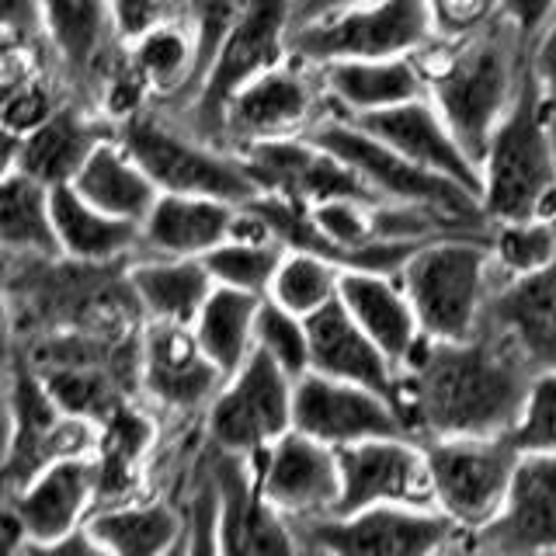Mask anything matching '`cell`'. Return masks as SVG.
Returning <instances> with one entry per match:
<instances>
[{"label": "cell", "instance_id": "obj_31", "mask_svg": "<svg viewBox=\"0 0 556 556\" xmlns=\"http://www.w3.org/2000/svg\"><path fill=\"white\" fill-rule=\"evenodd\" d=\"M70 185H74L80 199L98 205L101 213L129 223H143L150 205L161 195L150 181V174L136 164V156L118 143V136L101 139Z\"/></svg>", "mask_w": 556, "mask_h": 556}, {"label": "cell", "instance_id": "obj_34", "mask_svg": "<svg viewBox=\"0 0 556 556\" xmlns=\"http://www.w3.org/2000/svg\"><path fill=\"white\" fill-rule=\"evenodd\" d=\"M126 56L153 91V104H174L195 77V35L188 22H170L126 42Z\"/></svg>", "mask_w": 556, "mask_h": 556}, {"label": "cell", "instance_id": "obj_2", "mask_svg": "<svg viewBox=\"0 0 556 556\" xmlns=\"http://www.w3.org/2000/svg\"><path fill=\"white\" fill-rule=\"evenodd\" d=\"M529 52L532 46L504 17L466 39L434 35L414 52L425 70L431 104L442 112L477 167L486 139L521 91V80L529 74Z\"/></svg>", "mask_w": 556, "mask_h": 556}, {"label": "cell", "instance_id": "obj_46", "mask_svg": "<svg viewBox=\"0 0 556 556\" xmlns=\"http://www.w3.org/2000/svg\"><path fill=\"white\" fill-rule=\"evenodd\" d=\"M22 143H25V136L0 118V178H8V174L22 164Z\"/></svg>", "mask_w": 556, "mask_h": 556}, {"label": "cell", "instance_id": "obj_3", "mask_svg": "<svg viewBox=\"0 0 556 556\" xmlns=\"http://www.w3.org/2000/svg\"><path fill=\"white\" fill-rule=\"evenodd\" d=\"M480 208L486 223L556 219V122L549 118L532 70L486 139L480 156Z\"/></svg>", "mask_w": 556, "mask_h": 556}, {"label": "cell", "instance_id": "obj_26", "mask_svg": "<svg viewBox=\"0 0 556 556\" xmlns=\"http://www.w3.org/2000/svg\"><path fill=\"white\" fill-rule=\"evenodd\" d=\"M341 303L358 320V327L369 334L390 362L404 365L417 341L425 338L417 313L407 300L400 278L390 271H369V268H344L341 278Z\"/></svg>", "mask_w": 556, "mask_h": 556}, {"label": "cell", "instance_id": "obj_14", "mask_svg": "<svg viewBox=\"0 0 556 556\" xmlns=\"http://www.w3.org/2000/svg\"><path fill=\"white\" fill-rule=\"evenodd\" d=\"M341 497L334 515H352L372 504H414L434 508L425 448L410 434L369 439L338 448Z\"/></svg>", "mask_w": 556, "mask_h": 556}, {"label": "cell", "instance_id": "obj_20", "mask_svg": "<svg viewBox=\"0 0 556 556\" xmlns=\"http://www.w3.org/2000/svg\"><path fill=\"white\" fill-rule=\"evenodd\" d=\"M355 122L369 129L372 136H379L387 147H393L400 156H407L410 164L425 167L431 174H442V178L469 188L480 199V167L473 156L459 147L456 132L448 129V122L434 109L428 94L404 101L387 112L355 118Z\"/></svg>", "mask_w": 556, "mask_h": 556}, {"label": "cell", "instance_id": "obj_32", "mask_svg": "<svg viewBox=\"0 0 556 556\" xmlns=\"http://www.w3.org/2000/svg\"><path fill=\"white\" fill-rule=\"evenodd\" d=\"M265 295L216 286L191 320V334L223 376L237 372L254 352V324Z\"/></svg>", "mask_w": 556, "mask_h": 556}, {"label": "cell", "instance_id": "obj_6", "mask_svg": "<svg viewBox=\"0 0 556 556\" xmlns=\"http://www.w3.org/2000/svg\"><path fill=\"white\" fill-rule=\"evenodd\" d=\"M421 448L428 463L431 501L448 521L473 535L497 518L521 459L511 431L425 439Z\"/></svg>", "mask_w": 556, "mask_h": 556}, {"label": "cell", "instance_id": "obj_44", "mask_svg": "<svg viewBox=\"0 0 556 556\" xmlns=\"http://www.w3.org/2000/svg\"><path fill=\"white\" fill-rule=\"evenodd\" d=\"M556 11V0H501V17L526 39L529 46L539 39V31L546 28V22Z\"/></svg>", "mask_w": 556, "mask_h": 556}, {"label": "cell", "instance_id": "obj_47", "mask_svg": "<svg viewBox=\"0 0 556 556\" xmlns=\"http://www.w3.org/2000/svg\"><path fill=\"white\" fill-rule=\"evenodd\" d=\"M11 358V309H8V282H4V265H0V369Z\"/></svg>", "mask_w": 556, "mask_h": 556}, {"label": "cell", "instance_id": "obj_11", "mask_svg": "<svg viewBox=\"0 0 556 556\" xmlns=\"http://www.w3.org/2000/svg\"><path fill=\"white\" fill-rule=\"evenodd\" d=\"M327 112L334 109L324 91L320 70L289 56L286 63L248 80L226 101L219 115V147L240 153L268 139L303 136Z\"/></svg>", "mask_w": 556, "mask_h": 556}, {"label": "cell", "instance_id": "obj_41", "mask_svg": "<svg viewBox=\"0 0 556 556\" xmlns=\"http://www.w3.org/2000/svg\"><path fill=\"white\" fill-rule=\"evenodd\" d=\"M118 42H132L161 25L185 22V0H109Z\"/></svg>", "mask_w": 556, "mask_h": 556}, {"label": "cell", "instance_id": "obj_40", "mask_svg": "<svg viewBox=\"0 0 556 556\" xmlns=\"http://www.w3.org/2000/svg\"><path fill=\"white\" fill-rule=\"evenodd\" d=\"M434 35L466 39L501 17V0H425Z\"/></svg>", "mask_w": 556, "mask_h": 556}, {"label": "cell", "instance_id": "obj_43", "mask_svg": "<svg viewBox=\"0 0 556 556\" xmlns=\"http://www.w3.org/2000/svg\"><path fill=\"white\" fill-rule=\"evenodd\" d=\"M529 70H532V77L539 84V94H543L549 118L556 122V11L546 22V28L539 31V39L532 42Z\"/></svg>", "mask_w": 556, "mask_h": 556}, {"label": "cell", "instance_id": "obj_35", "mask_svg": "<svg viewBox=\"0 0 556 556\" xmlns=\"http://www.w3.org/2000/svg\"><path fill=\"white\" fill-rule=\"evenodd\" d=\"M344 268L313 251H286L268 286V300L286 306L300 317H313L341 295Z\"/></svg>", "mask_w": 556, "mask_h": 556}, {"label": "cell", "instance_id": "obj_22", "mask_svg": "<svg viewBox=\"0 0 556 556\" xmlns=\"http://www.w3.org/2000/svg\"><path fill=\"white\" fill-rule=\"evenodd\" d=\"M306 334H309V372L355 382V387L376 390L396 404L400 369L358 327V320L341 303V295L334 303H327L324 309L313 313V317H306Z\"/></svg>", "mask_w": 556, "mask_h": 556}, {"label": "cell", "instance_id": "obj_17", "mask_svg": "<svg viewBox=\"0 0 556 556\" xmlns=\"http://www.w3.org/2000/svg\"><path fill=\"white\" fill-rule=\"evenodd\" d=\"M101 459L91 452H74L46 463L14 491L11 508L28 535L25 549H49L63 535L77 532L98 508Z\"/></svg>", "mask_w": 556, "mask_h": 556}, {"label": "cell", "instance_id": "obj_18", "mask_svg": "<svg viewBox=\"0 0 556 556\" xmlns=\"http://www.w3.org/2000/svg\"><path fill=\"white\" fill-rule=\"evenodd\" d=\"M226 376L199 348L191 327L147 320L139 334V387L170 414H205Z\"/></svg>", "mask_w": 556, "mask_h": 556}, {"label": "cell", "instance_id": "obj_48", "mask_svg": "<svg viewBox=\"0 0 556 556\" xmlns=\"http://www.w3.org/2000/svg\"><path fill=\"white\" fill-rule=\"evenodd\" d=\"M11 414V407H8V390H4V376H0V421Z\"/></svg>", "mask_w": 556, "mask_h": 556}, {"label": "cell", "instance_id": "obj_4", "mask_svg": "<svg viewBox=\"0 0 556 556\" xmlns=\"http://www.w3.org/2000/svg\"><path fill=\"white\" fill-rule=\"evenodd\" d=\"M486 237L491 233L434 237L400 265L396 278L425 338L463 341L480 330L486 303L501 286Z\"/></svg>", "mask_w": 556, "mask_h": 556}, {"label": "cell", "instance_id": "obj_16", "mask_svg": "<svg viewBox=\"0 0 556 556\" xmlns=\"http://www.w3.org/2000/svg\"><path fill=\"white\" fill-rule=\"evenodd\" d=\"M254 477L265 501L289 521L334 515L341 497L338 448L289 428L254 456Z\"/></svg>", "mask_w": 556, "mask_h": 556}, {"label": "cell", "instance_id": "obj_42", "mask_svg": "<svg viewBox=\"0 0 556 556\" xmlns=\"http://www.w3.org/2000/svg\"><path fill=\"white\" fill-rule=\"evenodd\" d=\"M46 42L42 0H0V49H31Z\"/></svg>", "mask_w": 556, "mask_h": 556}, {"label": "cell", "instance_id": "obj_19", "mask_svg": "<svg viewBox=\"0 0 556 556\" xmlns=\"http://www.w3.org/2000/svg\"><path fill=\"white\" fill-rule=\"evenodd\" d=\"M463 546L480 553L556 549V452H521L504 508Z\"/></svg>", "mask_w": 556, "mask_h": 556}, {"label": "cell", "instance_id": "obj_39", "mask_svg": "<svg viewBox=\"0 0 556 556\" xmlns=\"http://www.w3.org/2000/svg\"><path fill=\"white\" fill-rule=\"evenodd\" d=\"M511 439L521 452H556V369L532 376Z\"/></svg>", "mask_w": 556, "mask_h": 556}, {"label": "cell", "instance_id": "obj_23", "mask_svg": "<svg viewBox=\"0 0 556 556\" xmlns=\"http://www.w3.org/2000/svg\"><path fill=\"white\" fill-rule=\"evenodd\" d=\"M46 46L63 66V77L94 98L101 74L122 49L109 0H42Z\"/></svg>", "mask_w": 556, "mask_h": 556}, {"label": "cell", "instance_id": "obj_15", "mask_svg": "<svg viewBox=\"0 0 556 556\" xmlns=\"http://www.w3.org/2000/svg\"><path fill=\"white\" fill-rule=\"evenodd\" d=\"M243 164H248L251 178L261 195H278L300 205H317L324 199H365L376 202V195L358 174L338 161L334 153L324 150L320 143L303 136L268 139V143H254L240 150Z\"/></svg>", "mask_w": 556, "mask_h": 556}, {"label": "cell", "instance_id": "obj_1", "mask_svg": "<svg viewBox=\"0 0 556 556\" xmlns=\"http://www.w3.org/2000/svg\"><path fill=\"white\" fill-rule=\"evenodd\" d=\"M532 376L529 362L491 327L463 341L421 338L400 365L396 404L417 442L504 434L518 421Z\"/></svg>", "mask_w": 556, "mask_h": 556}, {"label": "cell", "instance_id": "obj_21", "mask_svg": "<svg viewBox=\"0 0 556 556\" xmlns=\"http://www.w3.org/2000/svg\"><path fill=\"white\" fill-rule=\"evenodd\" d=\"M480 327L508 341L532 372L556 369V257L539 271L501 278Z\"/></svg>", "mask_w": 556, "mask_h": 556}, {"label": "cell", "instance_id": "obj_5", "mask_svg": "<svg viewBox=\"0 0 556 556\" xmlns=\"http://www.w3.org/2000/svg\"><path fill=\"white\" fill-rule=\"evenodd\" d=\"M115 136L136 156V164L150 174L156 191L208 195L233 205L261 195L240 153L188 129L181 118L164 112L161 104H150L132 118L118 122Z\"/></svg>", "mask_w": 556, "mask_h": 556}, {"label": "cell", "instance_id": "obj_25", "mask_svg": "<svg viewBox=\"0 0 556 556\" xmlns=\"http://www.w3.org/2000/svg\"><path fill=\"white\" fill-rule=\"evenodd\" d=\"M317 70L330 98V109L344 118H365L428 94L425 70L414 56L341 60Z\"/></svg>", "mask_w": 556, "mask_h": 556}, {"label": "cell", "instance_id": "obj_29", "mask_svg": "<svg viewBox=\"0 0 556 556\" xmlns=\"http://www.w3.org/2000/svg\"><path fill=\"white\" fill-rule=\"evenodd\" d=\"M129 286L136 292L139 313L147 320L185 324V327H191L202 303L208 300V292L216 289L202 257H156V254L132 257Z\"/></svg>", "mask_w": 556, "mask_h": 556}, {"label": "cell", "instance_id": "obj_7", "mask_svg": "<svg viewBox=\"0 0 556 556\" xmlns=\"http://www.w3.org/2000/svg\"><path fill=\"white\" fill-rule=\"evenodd\" d=\"M306 136L352 167L365 181V188L376 195V202L428 205V208H442V213L469 219V223H486L480 199L473 191L442 178V174H431L425 167L410 164L407 156H400L393 147L382 143L379 136L358 126L355 118L327 112L320 122H313V129Z\"/></svg>", "mask_w": 556, "mask_h": 556}, {"label": "cell", "instance_id": "obj_30", "mask_svg": "<svg viewBox=\"0 0 556 556\" xmlns=\"http://www.w3.org/2000/svg\"><path fill=\"white\" fill-rule=\"evenodd\" d=\"M84 529L101 553L156 556L185 549V515L164 501H118L87 515Z\"/></svg>", "mask_w": 556, "mask_h": 556}, {"label": "cell", "instance_id": "obj_9", "mask_svg": "<svg viewBox=\"0 0 556 556\" xmlns=\"http://www.w3.org/2000/svg\"><path fill=\"white\" fill-rule=\"evenodd\" d=\"M300 553L341 556H425L463 546L466 535L439 508L414 504H372L352 515H320L292 521Z\"/></svg>", "mask_w": 556, "mask_h": 556}, {"label": "cell", "instance_id": "obj_8", "mask_svg": "<svg viewBox=\"0 0 556 556\" xmlns=\"http://www.w3.org/2000/svg\"><path fill=\"white\" fill-rule=\"evenodd\" d=\"M292 28V0H251L208 63L199 91L191 94L181 112L170 115L181 118L199 136L219 143V115L226 101L257 74L289 60Z\"/></svg>", "mask_w": 556, "mask_h": 556}, {"label": "cell", "instance_id": "obj_10", "mask_svg": "<svg viewBox=\"0 0 556 556\" xmlns=\"http://www.w3.org/2000/svg\"><path fill=\"white\" fill-rule=\"evenodd\" d=\"M434 39L425 0H365L320 22L292 31L289 56L309 66L341 60H387L414 56Z\"/></svg>", "mask_w": 556, "mask_h": 556}, {"label": "cell", "instance_id": "obj_28", "mask_svg": "<svg viewBox=\"0 0 556 556\" xmlns=\"http://www.w3.org/2000/svg\"><path fill=\"white\" fill-rule=\"evenodd\" d=\"M52 230L60 254L80 265H115L139 254V223L101 213L98 205L77 195L74 185L52 188Z\"/></svg>", "mask_w": 556, "mask_h": 556}, {"label": "cell", "instance_id": "obj_45", "mask_svg": "<svg viewBox=\"0 0 556 556\" xmlns=\"http://www.w3.org/2000/svg\"><path fill=\"white\" fill-rule=\"evenodd\" d=\"M355 4H365V0H292V25L303 28V25H313V22H320V17H330V14L355 8Z\"/></svg>", "mask_w": 556, "mask_h": 556}, {"label": "cell", "instance_id": "obj_13", "mask_svg": "<svg viewBox=\"0 0 556 556\" xmlns=\"http://www.w3.org/2000/svg\"><path fill=\"white\" fill-rule=\"evenodd\" d=\"M292 428L330 448L390 439V434H410L404 414L390 396L320 372H303L295 379Z\"/></svg>", "mask_w": 556, "mask_h": 556}, {"label": "cell", "instance_id": "obj_27", "mask_svg": "<svg viewBox=\"0 0 556 556\" xmlns=\"http://www.w3.org/2000/svg\"><path fill=\"white\" fill-rule=\"evenodd\" d=\"M109 136H115V126L101 112H84L77 104H60L42 126L25 132L17 170H25L28 178L42 181L46 188L70 185L87 156L94 153V147Z\"/></svg>", "mask_w": 556, "mask_h": 556}, {"label": "cell", "instance_id": "obj_12", "mask_svg": "<svg viewBox=\"0 0 556 556\" xmlns=\"http://www.w3.org/2000/svg\"><path fill=\"white\" fill-rule=\"evenodd\" d=\"M292 387L295 379L282 365L254 348L205 407V445L254 459L292 428Z\"/></svg>", "mask_w": 556, "mask_h": 556}, {"label": "cell", "instance_id": "obj_33", "mask_svg": "<svg viewBox=\"0 0 556 556\" xmlns=\"http://www.w3.org/2000/svg\"><path fill=\"white\" fill-rule=\"evenodd\" d=\"M0 251L25 257H56L60 243L52 230V188L11 170L0 178Z\"/></svg>", "mask_w": 556, "mask_h": 556}, {"label": "cell", "instance_id": "obj_38", "mask_svg": "<svg viewBox=\"0 0 556 556\" xmlns=\"http://www.w3.org/2000/svg\"><path fill=\"white\" fill-rule=\"evenodd\" d=\"M254 348L265 352L275 365L300 379L309 372V334H306V317L292 313L286 306H278L275 300L261 303L257 309V324H254Z\"/></svg>", "mask_w": 556, "mask_h": 556}, {"label": "cell", "instance_id": "obj_37", "mask_svg": "<svg viewBox=\"0 0 556 556\" xmlns=\"http://www.w3.org/2000/svg\"><path fill=\"white\" fill-rule=\"evenodd\" d=\"M286 248L278 240H240L230 237L219 243L216 251H208L202 261L208 275H213L216 286H230L243 289L254 295H268V286L278 271V261H282Z\"/></svg>", "mask_w": 556, "mask_h": 556}, {"label": "cell", "instance_id": "obj_24", "mask_svg": "<svg viewBox=\"0 0 556 556\" xmlns=\"http://www.w3.org/2000/svg\"><path fill=\"white\" fill-rule=\"evenodd\" d=\"M237 205L208 195H170L161 191L139 223V254L205 257L233 237ZM136 254V257H139Z\"/></svg>", "mask_w": 556, "mask_h": 556}, {"label": "cell", "instance_id": "obj_36", "mask_svg": "<svg viewBox=\"0 0 556 556\" xmlns=\"http://www.w3.org/2000/svg\"><path fill=\"white\" fill-rule=\"evenodd\" d=\"M494 268L501 278H518L546 268L556 257V219L553 216H535V219H515V223H494L491 237Z\"/></svg>", "mask_w": 556, "mask_h": 556}]
</instances>
